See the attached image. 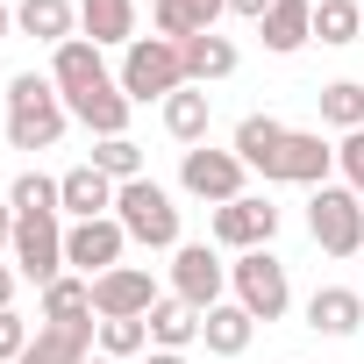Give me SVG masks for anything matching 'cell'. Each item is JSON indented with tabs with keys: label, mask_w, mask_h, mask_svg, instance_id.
<instances>
[{
	"label": "cell",
	"mask_w": 364,
	"mask_h": 364,
	"mask_svg": "<svg viewBox=\"0 0 364 364\" xmlns=\"http://www.w3.org/2000/svg\"><path fill=\"white\" fill-rule=\"evenodd\" d=\"M15 286H22V272H15V264H0V307H15Z\"/></svg>",
	"instance_id": "36"
},
{
	"label": "cell",
	"mask_w": 364,
	"mask_h": 364,
	"mask_svg": "<svg viewBox=\"0 0 364 364\" xmlns=\"http://www.w3.org/2000/svg\"><path fill=\"white\" fill-rule=\"evenodd\" d=\"M8 243H15V208L0 200V250H8Z\"/></svg>",
	"instance_id": "38"
},
{
	"label": "cell",
	"mask_w": 364,
	"mask_h": 364,
	"mask_svg": "<svg viewBox=\"0 0 364 364\" xmlns=\"http://www.w3.org/2000/svg\"><path fill=\"white\" fill-rule=\"evenodd\" d=\"M357 43H364V36H357Z\"/></svg>",
	"instance_id": "41"
},
{
	"label": "cell",
	"mask_w": 364,
	"mask_h": 364,
	"mask_svg": "<svg viewBox=\"0 0 364 364\" xmlns=\"http://www.w3.org/2000/svg\"><path fill=\"white\" fill-rule=\"evenodd\" d=\"M143 350H150V321H100V357L136 364Z\"/></svg>",
	"instance_id": "32"
},
{
	"label": "cell",
	"mask_w": 364,
	"mask_h": 364,
	"mask_svg": "<svg viewBox=\"0 0 364 364\" xmlns=\"http://www.w3.org/2000/svg\"><path fill=\"white\" fill-rule=\"evenodd\" d=\"M8 29H15V8H8V0H0V43H8Z\"/></svg>",
	"instance_id": "39"
},
{
	"label": "cell",
	"mask_w": 364,
	"mask_h": 364,
	"mask_svg": "<svg viewBox=\"0 0 364 364\" xmlns=\"http://www.w3.org/2000/svg\"><path fill=\"white\" fill-rule=\"evenodd\" d=\"M79 36L100 43V50H129L143 29H136V0H79Z\"/></svg>",
	"instance_id": "16"
},
{
	"label": "cell",
	"mask_w": 364,
	"mask_h": 364,
	"mask_svg": "<svg viewBox=\"0 0 364 364\" xmlns=\"http://www.w3.org/2000/svg\"><path fill=\"white\" fill-rule=\"evenodd\" d=\"M364 36V0H314V43L343 50Z\"/></svg>",
	"instance_id": "27"
},
{
	"label": "cell",
	"mask_w": 364,
	"mask_h": 364,
	"mask_svg": "<svg viewBox=\"0 0 364 364\" xmlns=\"http://www.w3.org/2000/svg\"><path fill=\"white\" fill-rule=\"evenodd\" d=\"M8 208H15V215H65V193H58V178L22 171L15 186H8Z\"/></svg>",
	"instance_id": "31"
},
{
	"label": "cell",
	"mask_w": 364,
	"mask_h": 364,
	"mask_svg": "<svg viewBox=\"0 0 364 364\" xmlns=\"http://www.w3.org/2000/svg\"><path fill=\"white\" fill-rule=\"evenodd\" d=\"M229 293H236V307H243L250 321H279V314L293 307V279H286V264H279L272 250H243V257L229 264Z\"/></svg>",
	"instance_id": "5"
},
{
	"label": "cell",
	"mask_w": 364,
	"mask_h": 364,
	"mask_svg": "<svg viewBox=\"0 0 364 364\" xmlns=\"http://www.w3.org/2000/svg\"><path fill=\"white\" fill-rule=\"evenodd\" d=\"M58 193H65V215H72V222H100V215H114V178L93 171V164H72V171L58 178Z\"/></svg>",
	"instance_id": "19"
},
{
	"label": "cell",
	"mask_w": 364,
	"mask_h": 364,
	"mask_svg": "<svg viewBox=\"0 0 364 364\" xmlns=\"http://www.w3.org/2000/svg\"><path fill=\"white\" fill-rule=\"evenodd\" d=\"M86 314H93V279L65 272L43 286V321H86Z\"/></svg>",
	"instance_id": "28"
},
{
	"label": "cell",
	"mask_w": 364,
	"mask_h": 364,
	"mask_svg": "<svg viewBox=\"0 0 364 364\" xmlns=\"http://www.w3.org/2000/svg\"><path fill=\"white\" fill-rule=\"evenodd\" d=\"M229 15H236V22H264V15H272V0H229Z\"/></svg>",
	"instance_id": "35"
},
{
	"label": "cell",
	"mask_w": 364,
	"mask_h": 364,
	"mask_svg": "<svg viewBox=\"0 0 364 364\" xmlns=\"http://www.w3.org/2000/svg\"><path fill=\"white\" fill-rule=\"evenodd\" d=\"M136 364H193V357H186V350H143Z\"/></svg>",
	"instance_id": "37"
},
{
	"label": "cell",
	"mask_w": 364,
	"mask_h": 364,
	"mask_svg": "<svg viewBox=\"0 0 364 364\" xmlns=\"http://www.w3.org/2000/svg\"><path fill=\"white\" fill-rule=\"evenodd\" d=\"M157 300H164V293H157V279H150L143 264H114V272L93 279V314H100V321H143Z\"/></svg>",
	"instance_id": "12"
},
{
	"label": "cell",
	"mask_w": 364,
	"mask_h": 364,
	"mask_svg": "<svg viewBox=\"0 0 364 364\" xmlns=\"http://www.w3.org/2000/svg\"><path fill=\"white\" fill-rule=\"evenodd\" d=\"M8 264H15L29 286H50V279H65V215H15Z\"/></svg>",
	"instance_id": "6"
},
{
	"label": "cell",
	"mask_w": 364,
	"mask_h": 364,
	"mask_svg": "<svg viewBox=\"0 0 364 364\" xmlns=\"http://www.w3.org/2000/svg\"><path fill=\"white\" fill-rule=\"evenodd\" d=\"M157 114H164V136H171V143H186V150H193V143H208L215 100H208V86H178V93H171Z\"/></svg>",
	"instance_id": "20"
},
{
	"label": "cell",
	"mask_w": 364,
	"mask_h": 364,
	"mask_svg": "<svg viewBox=\"0 0 364 364\" xmlns=\"http://www.w3.org/2000/svg\"><path fill=\"white\" fill-rule=\"evenodd\" d=\"M86 364H114V357H100V350H93V357H86Z\"/></svg>",
	"instance_id": "40"
},
{
	"label": "cell",
	"mask_w": 364,
	"mask_h": 364,
	"mask_svg": "<svg viewBox=\"0 0 364 364\" xmlns=\"http://www.w3.org/2000/svg\"><path fill=\"white\" fill-rule=\"evenodd\" d=\"M178 50H186V86H215V79H229L243 58H236V43L229 36H193V43H178Z\"/></svg>",
	"instance_id": "25"
},
{
	"label": "cell",
	"mask_w": 364,
	"mask_h": 364,
	"mask_svg": "<svg viewBox=\"0 0 364 364\" xmlns=\"http://www.w3.org/2000/svg\"><path fill=\"white\" fill-rule=\"evenodd\" d=\"M314 100H321V122H328V129H343V136L364 129V86H357V79H336V86H321Z\"/></svg>",
	"instance_id": "30"
},
{
	"label": "cell",
	"mask_w": 364,
	"mask_h": 364,
	"mask_svg": "<svg viewBox=\"0 0 364 364\" xmlns=\"http://www.w3.org/2000/svg\"><path fill=\"white\" fill-rule=\"evenodd\" d=\"M65 122H72V107L50 86V72H15L8 79V143L15 150H58Z\"/></svg>",
	"instance_id": "1"
},
{
	"label": "cell",
	"mask_w": 364,
	"mask_h": 364,
	"mask_svg": "<svg viewBox=\"0 0 364 364\" xmlns=\"http://www.w3.org/2000/svg\"><path fill=\"white\" fill-rule=\"evenodd\" d=\"M307 328L328 336V343L357 336V328H364V293H357V286H314V293H307Z\"/></svg>",
	"instance_id": "15"
},
{
	"label": "cell",
	"mask_w": 364,
	"mask_h": 364,
	"mask_svg": "<svg viewBox=\"0 0 364 364\" xmlns=\"http://www.w3.org/2000/svg\"><path fill=\"white\" fill-rule=\"evenodd\" d=\"M143 321H150V350H193V343H200V307L171 300V293H164Z\"/></svg>",
	"instance_id": "24"
},
{
	"label": "cell",
	"mask_w": 364,
	"mask_h": 364,
	"mask_svg": "<svg viewBox=\"0 0 364 364\" xmlns=\"http://www.w3.org/2000/svg\"><path fill=\"white\" fill-rule=\"evenodd\" d=\"M29 336H36V328H29V321H22L15 307H0V364H22V350H29Z\"/></svg>",
	"instance_id": "34"
},
{
	"label": "cell",
	"mask_w": 364,
	"mask_h": 364,
	"mask_svg": "<svg viewBox=\"0 0 364 364\" xmlns=\"http://www.w3.org/2000/svg\"><path fill=\"white\" fill-rule=\"evenodd\" d=\"M257 36H264L272 58L307 50V43H314V0H272V15L257 22Z\"/></svg>",
	"instance_id": "18"
},
{
	"label": "cell",
	"mask_w": 364,
	"mask_h": 364,
	"mask_svg": "<svg viewBox=\"0 0 364 364\" xmlns=\"http://www.w3.org/2000/svg\"><path fill=\"white\" fill-rule=\"evenodd\" d=\"M114 222L143 250H178V243H186V236H178V200L157 186V178H129V186H114Z\"/></svg>",
	"instance_id": "3"
},
{
	"label": "cell",
	"mask_w": 364,
	"mask_h": 364,
	"mask_svg": "<svg viewBox=\"0 0 364 364\" xmlns=\"http://www.w3.org/2000/svg\"><path fill=\"white\" fill-rule=\"evenodd\" d=\"M15 29L58 50V43L79 36V8H72V0H22V8H15Z\"/></svg>",
	"instance_id": "21"
},
{
	"label": "cell",
	"mask_w": 364,
	"mask_h": 364,
	"mask_svg": "<svg viewBox=\"0 0 364 364\" xmlns=\"http://www.w3.org/2000/svg\"><path fill=\"white\" fill-rule=\"evenodd\" d=\"M107 79H114V72H107V50H100V43L72 36V43H58V50H50V86L65 93V107H72V100H86V93H93V86H107Z\"/></svg>",
	"instance_id": "13"
},
{
	"label": "cell",
	"mask_w": 364,
	"mask_h": 364,
	"mask_svg": "<svg viewBox=\"0 0 364 364\" xmlns=\"http://www.w3.org/2000/svg\"><path fill=\"white\" fill-rule=\"evenodd\" d=\"M122 250H129V229H122L114 215H100V222H72V229H65V272H79V279L114 272Z\"/></svg>",
	"instance_id": "11"
},
{
	"label": "cell",
	"mask_w": 364,
	"mask_h": 364,
	"mask_svg": "<svg viewBox=\"0 0 364 364\" xmlns=\"http://www.w3.org/2000/svg\"><path fill=\"white\" fill-rule=\"evenodd\" d=\"M272 236H279V208L264 200V193H243V200H229V208H215V250H272Z\"/></svg>",
	"instance_id": "10"
},
{
	"label": "cell",
	"mask_w": 364,
	"mask_h": 364,
	"mask_svg": "<svg viewBox=\"0 0 364 364\" xmlns=\"http://www.w3.org/2000/svg\"><path fill=\"white\" fill-rule=\"evenodd\" d=\"M93 350H100V314H86V321H43L29 336L22 364H86Z\"/></svg>",
	"instance_id": "14"
},
{
	"label": "cell",
	"mask_w": 364,
	"mask_h": 364,
	"mask_svg": "<svg viewBox=\"0 0 364 364\" xmlns=\"http://www.w3.org/2000/svg\"><path fill=\"white\" fill-rule=\"evenodd\" d=\"M222 15H229V0H150V29H157V36H171V43L208 36Z\"/></svg>",
	"instance_id": "17"
},
{
	"label": "cell",
	"mask_w": 364,
	"mask_h": 364,
	"mask_svg": "<svg viewBox=\"0 0 364 364\" xmlns=\"http://www.w3.org/2000/svg\"><path fill=\"white\" fill-rule=\"evenodd\" d=\"M129 114H136V100L107 79V86H93L86 100H72V122H86L93 136H129Z\"/></svg>",
	"instance_id": "22"
},
{
	"label": "cell",
	"mask_w": 364,
	"mask_h": 364,
	"mask_svg": "<svg viewBox=\"0 0 364 364\" xmlns=\"http://www.w3.org/2000/svg\"><path fill=\"white\" fill-rule=\"evenodd\" d=\"M114 86L136 100V107H164L178 86H186V50H178L171 36H136L129 50H122V72H114Z\"/></svg>",
	"instance_id": "2"
},
{
	"label": "cell",
	"mask_w": 364,
	"mask_h": 364,
	"mask_svg": "<svg viewBox=\"0 0 364 364\" xmlns=\"http://www.w3.org/2000/svg\"><path fill=\"white\" fill-rule=\"evenodd\" d=\"M86 164H93V171H107L114 186H129V178H143V143H136V136H100Z\"/></svg>",
	"instance_id": "29"
},
{
	"label": "cell",
	"mask_w": 364,
	"mask_h": 364,
	"mask_svg": "<svg viewBox=\"0 0 364 364\" xmlns=\"http://www.w3.org/2000/svg\"><path fill=\"white\" fill-rule=\"evenodd\" d=\"M279 143H286V122H279V114H243V122H236V143H229V150H236V157H243L250 171H264Z\"/></svg>",
	"instance_id": "26"
},
{
	"label": "cell",
	"mask_w": 364,
	"mask_h": 364,
	"mask_svg": "<svg viewBox=\"0 0 364 364\" xmlns=\"http://www.w3.org/2000/svg\"><path fill=\"white\" fill-rule=\"evenodd\" d=\"M336 171H343V186L364 200V129H350V136L336 143Z\"/></svg>",
	"instance_id": "33"
},
{
	"label": "cell",
	"mask_w": 364,
	"mask_h": 364,
	"mask_svg": "<svg viewBox=\"0 0 364 364\" xmlns=\"http://www.w3.org/2000/svg\"><path fill=\"white\" fill-rule=\"evenodd\" d=\"M336 171V143H321V129H286V143L264 164V186H328Z\"/></svg>",
	"instance_id": "8"
},
{
	"label": "cell",
	"mask_w": 364,
	"mask_h": 364,
	"mask_svg": "<svg viewBox=\"0 0 364 364\" xmlns=\"http://www.w3.org/2000/svg\"><path fill=\"white\" fill-rule=\"evenodd\" d=\"M307 236L328 257H364V200L350 186H314L307 193Z\"/></svg>",
	"instance_id": "4"
},
{
	"label": "cell",
	"mask_w": 364,
	"mask_h": 364,
	"mask_svg": "<svg viewBox=\"0 0 364 364\" xmlns=\"http://www.w3.org/2000/svg\"><path fill=\"white\" fill-rule=\"evenodd\" d=\"M243 178H250V164L236 150H215V143H193L186 157H178V186H186L193 200H208V208L243 200Z\"/></svg>",
	"instance_id": "7"
},
{
	"label": "cell",
	"mask_w": 364,
	"mask_h": 364,
	"mask_svg": "<svg viewBox=\"0 0 364 364\" xmlns=\"http://www.w3.org/2000/svg\"><path fill=\"white\" fill-rule=\"evenodd\" d=\"M250 336H257V321H250L236 300H222V307H208V314H200V343H208V357H243V350H250Z\"/></svg>",
	"instance_id": "23"
},
{
	"label": "cell",
	"mask_w": 364,
	"mask_h": 364,
	"mask_svg": "<svg viewBox=\"0 0 364 364\" xmlns=\"http://www.w3.org/2000/svg\"><path fill=\"white\" fill-rule=\"evenodd\" d=\"M222 293H229V264H222L215 243H178L171 250V300L208 314V307H222Z\"/></svg>",
	"instance_id": "9"
}]
</instances>
